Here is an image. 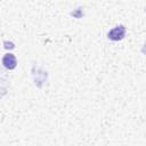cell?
Returning <instances> with one entry per match:
<instances>
[{
	"label": "cell",
	"instance_id": "obj_1",
	"mask_svg": "<svg viewBox=\"0 0 146 146\" xmlns=\"http://www.w3.org/2000/svg\"><path fill=\"white\" fill-rule=\"evenodd\" d=\"M124 33H125L124 26H123V25H119V26L113 27V29L107 33V36H108V39H111V40L117 41V40H121V39L124 36Z\"/></svg>",
	"mask_w": 146,
	"mask_h": 146
},
{
	"label": "cell",
	"instance_id": "obj_2",
	"mask_svg": "<svg viewBox=\"0 0 146 146\" xmlns=\"http://www.w3.org/2000/svg\"><path fill=\"white\" fill-rule=\"evenodd\" d=\"M2 64L5 65V67L13 70L16 66V57L13 54H6L2 58Z\"/></svg>",
	"mask_w": 146,
	"mask_h": 146
}]
</instances>
